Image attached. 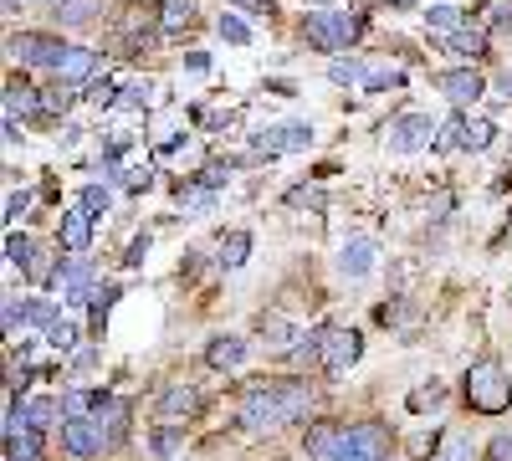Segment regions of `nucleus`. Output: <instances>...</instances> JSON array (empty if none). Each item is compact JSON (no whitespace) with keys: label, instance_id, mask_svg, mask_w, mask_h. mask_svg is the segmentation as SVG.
I'll return each instance as SVG.
<instances>
[{"label":"nucleus","instance_id":"nucleus-31","mask_svg":"<svg viewBox=\"0 0 512 461\" xmlns=\"http://www.w3.org/2000/svg\"><path fill=\"white\" fill-rule=\"evenodd\" d=\"M492 118H466V149H472V154H482L487 144H492Z\"/></svg>","mask_w":512,"mask_h":461},{"label":"nucleus","instance_id":"nucleus-28","mask_svg":"<svg viewBox=\"0 0 512 461\" xmlns=\"http://www.w3.org/2000/svg\"><path fill=\"white\" fill-rule=\"evenodd\" d=\"M446 47H451V52H461V57H482V52H487V36H482V31H466V26H461L456 36H446Z\"/></svg>","mask_w":512,"mask_h":461},{"label":"nucleus","instance_id":"nucleus-6","mask_svg":"<svg viewBox=\"0 0 512 461\" xmlns=\"http://www.w3.org/2000/svg\"><path fill=\"white\" fill-rule=\"evenodd\" d=\"M384 144L395 154H420V149L436 144V123L425 113H400V118H390V129H384Z\"/></svg>","mask_w":512,"mask_h":461},{"label":"nucleus","instance_id":"nucleus-5","mask_svg":"<svg viewBox=\"0 0 512 461\" xmlns=\"http://www.w3.org/2000/svg\"><path fill=\"white\" fill-rule=\"evenodd\" d=\"M364 354V333L359 328H333L323 323V374H349Z\"/></svg>","mask_w":512,"mask_h":461},{"label":"nucleus","instance_id":"nucleus-21","mask_svg":"<svg viewBox=\"0 0 512 461\" xmlns=\"http://www.w3.org/2000/svg\"><path fill=\"white\" fill-rule=\"evenodd\" d=\"M62 246H67V251H88V246H93L88 211H67V216H62Z\"/></svg>","mask_w":512,"mask_h":461},{"label":"nucleus","instance_id":"nucleus-37","mask_svg":"<svg viewBox=\"0 0 512 461\" xmlns=\"http://www.w3.org/2000/svg\"><path fill=\"white\" fill-rule=\"evenodd\" d=\"M144 103H149L144 82H123V88H118V108H144Z\"/></svg>","mask_w":512,"mask_h":461},{"label":"nucleus","instance_id":"nucleus-9","mask_svg":"<svg viewBox=\"0 0 512 461\" xmlns=\"http://www.w3.org/2000/svg\"><path fill=\"white\" fill-rule=\"evenodd\" d=\"M436 88H441L456 108H466V103H477V98L487 93V77H482L477 67H456V72H436Z\"/></svg>","mask_w":512,"mask_h":461},{"label":"nucleus","instance_id":"nucleus-17","mask_svg":"<svg viewBox=\"0 0 512 461\" xmlns=\"http://www.w3.org/2000/svg\"><path fill=\"white\" fill-rule=\"evenodd\" d=\"M21 410H26V421H31V431H52L57 421H67V410H62V400H52V395H36V400H26Z\"/></svg>","mask_w":512,"mask_h":461},{"label":"nucleus","instance_id":"nucleus-26","mask_svg":"<svg viewBox=\"0 0 512 461\" xmlns=\"http://www.w3.org/2000/svg\"><path fill=\"white\" fill-rule=\"evenodd\" d=\"M180 446H185V431H175V426H159V431L149 436V451H154L159 461H175Z\"/></svg>","mask_w":512,"mask_h":461},{"label":"nucleus","instance_id":"nucleus-3","mask_svg":"<svg viewBox=\"0 0 512 461\" xmlns=\"http://www.w3.org/2000/svg\"><path fill=\"white\" fill-rule=\"evenodd\" d=\"M303 36H308V47H318V52H349L354 41L364 36V16L313 11V16H303Z\"/></svg>","mask_w":512,"mask_h":461},{"label":"nucleus","instance_id":"nucleus-44","mask_svg":"<svg viewBox=\"0 0 512 461\" xmlns=\"http://www.w3.org/2000/svg\"><path fill=\"white\" fill-rule=\"evenodd\" d=\"M497 93H502V98H512V72H497Z\"/></svg>","mask_w":512,"mask_h":461},{"label":"nucleus","instance_id":"nucleus-39","mask_svg":"<svg viewBox=\"0 0 512 461\" xmlns=\"http://www.w3.org/2000/svg\"><path fill=\"white\" fill-rule=\"evenodd\" d=\"M144 251H149V236H134V246H128L123 267H139V262H144Z\"/></svg>","mask_w":512,"mask_h":461},{"label":"nucleus","instance_id":"nucleus-10","mask_svg":"<svg viewBox=\"0 0 512 461\" xmlns=\"http://www.w3.org/2000/svg\"><path fill=\"white\" fill-rule=\"evenodd\" d=\"M308 144H313L308 123H272V129L256 134V149H262V154H297V149H308Z\"/></svg>","mask_w":512,"mask_h":461},{"label":"nucleus","instance_id":"nucleus-14","mask_svg":"<svg viewBox=\"0 0 512 461\" xmlns=\"http://www.w3.org/2000/svg\"><path fill=\"white\" fill-rule=\"evenodd\" d=\"M246 359H251V349H246L241 333H216V339L205 344V364H210V369H221V374L241 369Z\"/></svg>","mask_w":512,"mask_h":461},{"label":"nucleus","instance_id":"nucleus-24","mask_svg":"<svg viewBox=\"0 0 512 461\" xmlns=\"http://www.w3.org/2000/svg\"><path fill=\"white\" fill-rule=\"evenodd\" d=\"M36 103H47V98H36V88H26V82H11L6 88V113L11 118H36Z\"/></svg>","mask_w":512,"mask_h":461},{"label":"nucleus","instance_id":"nucleus-40","mask_svg":"<svg viewBox=\"0 0 512 461\" xmlns=\"http://www.w3.org/2000/svg\"><path fill=\"white\" fill-rule=\"evenodd\" d=\"M16 323H26V303H6V333H16Z\"/></svg>","mask_w":512,"mask_h":461},{"label":"nucleus","instance_id":"nucleus-12","mask_svg":"<svg viewBox=\"0 0 512 461\" xmlns=\"http://www.w3.org/2000/svg\"><path fill=\"white\" fill-rule=\"evenodd\" d=\"M344 436H349V426H333V421L308 426V431H303V451H308V461H338V451H344Z\"/></svg>","mask_w":512,"mask_h":461},{"label":"nucleus","instance_id":"nucleus-42","mask_svg":"<svg viewBox=\"0 0 512 461\" xmlns=\"http://www.w3.org/2000/svg\"><path fill=\"white\" fill-rule=\"evenodd\" d=\"M236 6H246V11H256V16H277L272 0H236Z\"/></svg>","mask_w":512,"mask_h":461},{"label":"nucleus","instance_id":"nucleus-36","mask_svg":"<svg viewBox=\"0 0 512 461\" xmlns=\"http://www.w3.org/2000/svg\"><path fill=\"white\" fill-rule=\"evenodd\" d=\"M47 339H52V349L72 354V344H77V323H62V318H57V323L47 328Z\"/></svg>","mask_w":512,"mask_h":461},{"label":"nucleus","instance_id":"nucleus-7","mask_svg":"<svg viewBox=\"0 0 512 461\" xmlns=\"http://www.w3.org/2000/svg\"><path fill=\"white\" fill-rule=\"evenodd\" d=\"M103 446H108V436H103V426L93 421V415H67L62 421V451L72 461H93Z\"/></svg>","mask_w":512,"mask_h":461},{"label":"nucleus","instance_id":"nucleus-27","mask_svg":"<svg viewBox=\"0 0 512 461\" xmlns=\"http://www.w3.org/2000/svg\"><path fill=\"white\" fill-rule=\"evenodd\" d=\"M159 21H164L169 31L190 26V21H195V0H159Z\"/></svg>","mask_w":512,"mask_h":461},{"label":"nucleus","instance_id":"nucleus-16","mask_svg":"<svg viewBox=\"0 0 512 461\" xmlns=\"http://www.w3.org/2000/svg\"><path fill=\"white\" fill-rule=\"evenodd\" d=\"M62 82H77V88H82V82H93L98 77V52H88V47H67L62 52V62L52 67Z\"/></svg>","mask_w":512,"mask_h":461},{"label":"nucleus","instance_id":"nucleus-35","mask_svg":"<svg viewBox=\"0 0 512 461\" xmlns=\"http://www.w3.org/2000/svg\"><path fill=\"white\" fill-rule=\"evenodd\" d=\"M108 205H113L108 185H88V190H82V211H88V216H103Z\"/></svg>","mask_w":512,"mask_h":461},{"label":"nucleus","instance_id":"nucleus-8","mask_svg":"<svg viewBox=\"0 0 512 461\" xmlns=\"http://www.w3.org/2000/svg\"><path fill=\"white\" fill-rule=\"evenodd\" d=\"M11 62H21V67H57L62 62V41L57 36H47V31H21V36H11Z\"/></svg>","mask_w":512,"mask_h":461},{"label":"nucleus","instance_id":"nucleus-29","mask_svg":"<svg viewBox=\"0 0 512 461\" xmlns=\"http://www.w3.org/2000/svg\"><path fill=\"white\" fill-rule=\"evenodd\" d=\"M364 72H369V62H354V57H349V62H333V67H328V77L338 82V88H354V82L364 88Z\"/></svg>","mask_w":512,"mask_h":461},{"label":"nucleus","instance_id":"nucleus-13","mask_svg":"<svg viewBox=\"0 0 512 461\" xmlns=\"http://www.w3.org/2000/svg\"><path fill=\"white\" fill-rule=\"evenodd\" d=\"M200 390L195 385H169V390H159L154 395V410L164 415V421H190V415H200Z\"/></svg>","mask_w":512,"mask_h":461},{"label":"nucleus","instance_id":"nucleus-19","mask_svg":"<svg viewBox=\"0 0 512 461\" xmlns=\"http://www.w3.org/2000/svg\"><path fill=\"white\" fill-rule=\"evenodd\" d=\"M98 11H103V0H52V16L62 26H88Z\"/></svg>","mask_w":512,"mask_h":461},{"label":"nucleus","instance_id":"nucleus-20","mask_svg":"<svg viewBox=\"0 0 512 461\" xmlns=\"http://www.w3.org/2000/svg\"><path fill=\"white\" fill-rule=\"evenodd\" d=\"M431 461H477V446H472V436H466V431H446L436 441Z\"/></svg>","mask_w":512,"mask_h":461},{"label":"nucleus","instance_id":"nucleus-18","mask_svg":"<svg viewBox=\"0 0 512 461\" xmlns=\"http://www.w3.org/2000/svg\"><path fill=\"white\" fill-rule=\"evenodd\" d=\"M246 257H251V231H231V236H221L216 262H221L226 272H241V267H246Z\"/></svg>","mask_w":512,"mask_h":461},{"label":"nucleus","instance_id":"nucleus-22","mask_svg":"<svg viewBox=\"0 0 512 461\" xmlns=\"http://www.w3.org/2000/svg\"><path fill=\"white\" fill-rule=\"evenodd\" d=\"M436 149H441V154H461V149H466V108H456L441 129H436Z\"/></svg>","mask_w":512,"mask_h":461},{"label":"nucleus","instance_id":"nucleus-11","mask_svg":"<svg viewBox=\"0 0 512 461\" xmlns=\"http://www.w3.org/2000/svg\"><path fill=\"white\" fill-rule=\"evenodd\" d=\"M374 267H379V246H374L369 236H354V241H344V251H338V272H344L349 282H364Z\"/></svg>","mask_w":512,"mask_h":461},{"label":"nucleus","instance_id":"nucleus-15","mask_svg":"<svg viewBox=\"0 0 512 461\" xmlns=\"http://www.w3.org/2000/svg\"><path fill=\"white\" fill-rule=\"evenodd\" d=\"M93 421L103 426L108 446H113V441H123V436H128V400L103 390V395H98V410H93Z\"/></svg>","mask_w":512,"mask_h":461},{"label":"nucleus","instance_id":"nucleus-2","mask_svg":"<svg viewBox=\"0 0 512 461\" xmlns=\"http://www.w3.org/2000/svg\"><path fill=\"white\" fill-rule=\"evenodd\" d=\"M466 405L477 415H502L512 405V385H507V369L497 359H477L466 369Z\"/></svg>","mask_w":512,"mask_h":461},{"label":"nucleus","instance_id":"nucleus-34","mask_svg":"<svg viewBox=\"0 0 512 461\" xmlns=\"http://www.w3.org/2000/svg\"><path fill=\"white\" fill-rule=\"evenodd\" d=\"M26 303V323H41V328H52L57 323V308L47 298H21Z\"/></svg>","mask_w":512,"mask_h":461},{"label":"nucleus","instance_id":"nucleus-23","mask_svg":"<svg viewBox=\"0 0 512 461\" xmlns=\"http://www.w3.org/2000/svg\"><path fill=\"white\" fill-rule=\"evenodd\" d=\"M466 26V16L456 11V6H431V11H425V31H431L436 41H446V36H456Z\"/></svg>","mask_w":512,"mask_h":461},{"label":"nucleus","instance_id":"nucleus-32","mask_svg":"<svg viewBox=\"0 0 512 461\" xmlns=\"http://www.w3.org/2000/svg\"><path fill=\"white\" fill-rule=\"evenodd\" d=\"M216 36L231 41V47H246V41H251V26H246L241 16H221V21H216Z\"/></svg>","mask_w":512,"mask_h":461},{"label":"nucleus","instance_id":"nucleus-38","mask_svg":"<svg viewBox=\"0 0 512 461\" xmlns=\"http://www.w3.org/2000/svg\"><path fill=\"white\" fill-rule=\"evenodd\" d=\"M487 461H512V431H497V436H492Z\"/></svg>","mask_w":512,"mask_h":461},{"label":"nucleus","instance_id":"nucleus-33","mask_svg":"<svg viewBox=\"0 0 512 461\" xmlns=\"http://www.w3.org/2000/svg\"><path fill=\"white\" fill-rule=\"evenodd\" d=\"M441 400H446V385H441V380H431V385H420V390L410 395V410H436Z\"/></svg>","mask_w":512,"mask_h":461},{"label":"nucleus","instance_id":"nucleus-30","mask_svg":"<svg viewBox=\"0 0 512 461\" xmlns=\"http://www.w3.org/2000/svg\"><path fill=\"white\" fill-rule=\"evenodd\" d=\"M256 333H262V339H267V344H277V349H287V344H297V339H292V328H287L282 318H267V313H262V318H256Z\"/></svg>","mask_w":512,"mask_h":461},{"label":"nucleus","instance_id":"nucleus-25","mask_svg":"<svg viewBox=\"0 0 512 461\" xmlns=\"http://www.w3.org/2000/svg\"><path fill=\"white\" fill-rule=\"evenodd\" d=\"M364 88H369V93L405 88V72H400V67H384V62H369V72H364Z\"/></svg>","mask_w":512,"mask_h":461},{"label":"nucleus","instance_id":"nucleus-4","mask_svg":"<svg viewBox=\"0 0 512 461\" xmlns=\"http://www.w3.org/2000/svg\"><path fill=\"white\" fill-rule=\"evenodd\" d=\"M390 426H379V421H364V426H349L344 436V451H338V461H390Z\"/></svg>","mask_w":512,"mask_h":461},{"label":"nucleus","instance_id":"nucleus-1","mask_svg":"<svg viewBox=\"0 0 512 461\" xmlns=\"http://www.w3.org/2000/svg\"><path fill=\"white\" fill-rule=\"evenodd\" d=\"M318 390L308 380H251L241 390V405H236V426L251 431V436H267V431H282V426H297L303 415L313 410Z\"/></svg>","mask_w":512,"mask_h":461},{"label":"nucleus","instance_id":"nucleus-43","mask_svg":"<svg viewBox=\"0 0 512 461\" xmlns=\"http://www.w3.org/2000/svg\"><path fill=\"white\" fill-rule=\"evenodd\" d=\"M185 62H190V72H205V67H210V57H205V52H190Z\"/></svg>","mask_w":512,"mask_h":461},{"label":"nucleus","instance_id":"nucleus-41","mask_svg":"<svg viewBox=\"0 0 512 461\" xmlns=\"http://www.w3.org/2000/svg\"><path fill=\"white\" fill-rule=\"evenodd\" d=\"M149 180H154L149 170H128V175H123V185H128V190H149Z\"/></svg>","mask_w":512,"mask_h":461}]
</instances>
